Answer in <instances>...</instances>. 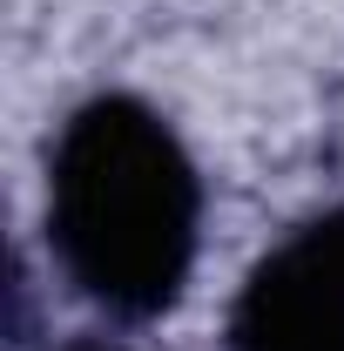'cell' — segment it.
Instances as JSON below:
<instances>
[{
	"mask_svg": "<svg viewBox=\"0 0 344 351\" xmlns=\"http://www.w3.org/2000/svg\"><path fill=\"white\" fill-rule=\"evenodd\" d=\"M61 351H135V345H115V338H75V345H61Z\"/></svg>",
	"mask_w": 344,
	"mask_h": 351,
	"instance_id": "3957f363",
	"label": "cell"
},
{
	"mask_svg": "<svg viewBox=\"0 0 344 351\" xmlns=\"http://www.w3.org/2000/svg\"><path fill=\"white\" fill-rule=\"evenodd\" d=\"M230 351H344V203L284 230L243 277Z\"/></svg>",
	"mask_w": 344,
	"mask_h": 351,
	"instance_id": "7a4b0ae2",
	"label": "cell"
},
{
	"mask_svg": "<svg viewBox=\"0 0 344 351\" xmlns=\"http://www.w3.org/2000/svg\"><path fill=\"white\" fill-rule=\"evenodd\" d=\"M203 250V169L142 95H88L47 142V257L115 324L182 304Z\"/></svg>",
	"mask_w": 344,
	"mask_h": 351,
	"instance_id": "6da1fadb",
	"label": "cell"
}]
</instances>
